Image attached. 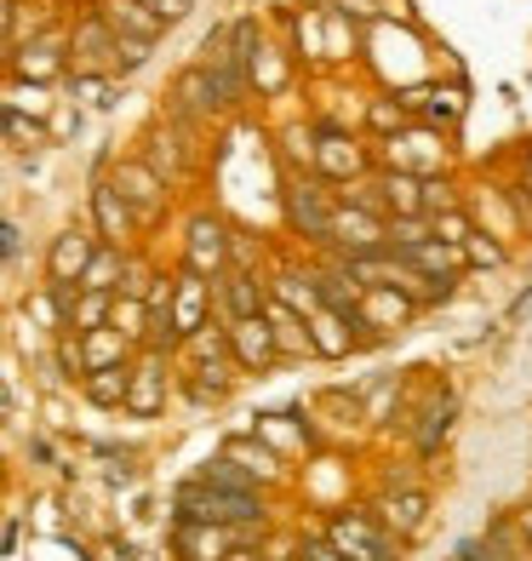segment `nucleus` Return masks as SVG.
I'll list each match as a JSON object with an SVG mask.
<instances>
[{
	"mask_svg": "<svg viewBox=\"0 0 532 561\" xmlns=\"http://www.w3.org/2000/svg\"><path fill=\"white\" fill-rule=\"evenodd\" d=\"M230 344H235V362L252 367V373H264L281 362V344H275V327L269 316H246V321H230Z\"/></svg>",
	"mask_w": 532,
	"mask_h": 561,
	"instance_id": "5",
	"label": "nucleus"
},
{
	"mask_svg": "<svg viewBox=\"0 0 532 561\" xmlns=\"http://www.w3.org/2000/svg\"><path fill=\"white\" fill-rule=\"evenodd\" d=\"M230 561H264V556H258V550H235Z\"/></svg>",
	"mask_w": 532,
	"mask_h": 561,
	"instance_id": "33",
	"label": "nucleus"
},
{
	"mask_svg": "<svg viewBox=\"0 0 532 561\" xmlns=\"http://www.w3.org/2000/svg\"><path fill=\"white\" fill-rule=\"evenodd\" d=\"M223 453H230V458H252V465H246V476H258V481H275V476H281V465H275V453L252 447V442H230Z\"/></svg>",
	"mask_w": 532,
	"mask_h": 561,
	"instance_id": "25",
	"label": "nucleus"
},
{
	"mask_svg": "<svg viewBox=\"0 0 532 561\" xmlns=\"http://www.w3.org/2000/svg\"><path fill=\"white\" fill-rule=\"evenodd\" d=\"M200 310H207V280L189 270L184 280H177V298H172V321H177V333H184V339H195L200 327H207Z\"/></svg>",
	"mask_w": 532,
	"mask_h": 561,
	"instance_id": "11",
	"label": "nucleus"
},
{
	"mask_svg": "<svg viewBox=\"0 0 532 561\" xmlns=\"http://www.w3.org/2000/svg\"><path fill=\"white\" fill-rule=\"evenodd\" d=\"M189 270L195 275L223 270V224H212V218H195L189 224Z\"/></svg>",
	"mask_w": 532,
	"mask_h": 561,
	"instance_id": "10",
	"label": "nucleus"
},
{
	"mask_svg": "<svg viewBox=\"0 0 532 561\" xmlns=\"http://www.w3.org/2000/svg\"><path fill=\"white\" fill-rule=\"evenodd\" d=\"M92 259H97V247H92L86 229H63V236L53 241V259H46V270H53V287H74V280H86Z\"/></svg>",
	"mask_w": 532,
	"mask_h": 561,
	"instance_id": "6",
	"label": "nucleus"
},
{
	"mask_svg": "<svg viewBox=\"0 0 532 561\" xmlns=\"http://www.w3.org/2000/svg\"><path fill=\"white\" fill-rule=\"evenodd\" d=\"M81 390L92 407H126V390H132V367H97L81 378Z\"/></svg>",
	"mask_w": 532,
	"mask_h": 561,
	"instance_id": "14",
	"label": "nucleus"
},
{
	"mask_svg": "<svg viewBox=\"0 0 532 561\" xmlns=\"http://www.w3.org/2000/svg\"><path fill=\"white\" fill-rule=\"evenodd\" d=\"M413 316V298L395 293V287H367V304H361V327H401Z\"/></svg>",
	"mask_w": 532,
	"mask_h": 561,
	"instance_id": "12",
	"label": "nucleus"
},
{
	"mask_svg": "<svg viewBox=\"0 0 532 561\" xmlns=\"http://www.w3.org/2000/svg\"><path fill=\"white\" fill-rule=\"evenodd\" d=\"M115 275H120V259H115V247H104V252L92 259V270H86L81 287H92V293H115Z\"/></svg>",
	"mask_w": 532,
	"mask_h": 561,
	"instance_id": "26",
	"label": "nucleus"
},
{
	"mask_svg": "<svg viewBox=\"0 0 532 561\" xmlns=\"http://www.w3.org/2000/svg\"><path fill=\"white\" fill-rule=\"evenodd\" d=\"M115 184L138 207V218H161V184H155V172H149V167H120Z\"/></svg>",
	"mask_w": 532,
	"mask_h": 561,
	"instance_id": "13",
	"label": "nucleus"
},
{
	"mask_svg": "<svg viewBox=\"0 0 532 561\" xmlns=\"http://www.w3.org/2000/svg\"><path fill=\"white\" fill-rule=\"evenodd\" d=\"M464 259H470V264H504V252H498L493 241H475V236H470V247H464Z\"/></svg>",
	"mask_w": 532,
	"mask_h": 561,
	"instance_id": "28",
	"label": "nucleus"
},
{
	"mask_svg": "<svg viewBox=\"0 0 532 561\" xmlns=\"http://www.w3.org/2000/svg\"><path fill=\"white\" fill-rule=\"evenodd\" d=\"M264 316L275 321V344H281V355H292V350H315V344H310V321H298L292 304H269Z\"/></svg>",
	"mask_w": 532,
	"mask_h": 561,
	"instance_id": "17",
	"label": "nucleus"
},
{
	"mask_svg": "<svg viewBox=\"0 0 532 561\" xmlns=\"http://www.w3.org/2000/svg\"><path fill=\"white\" fill-rule=\"evenodd\" d=\"M521 533H527V550H532V510H527V516H521Z\"/></svg>",
	"mask_w": 532,
	"mask_h": 561,
	"instance_id": "32",
	"label": "nucleus"
},
{
	"mask_svg": "<svg viewBox=\"0 0 532 561\" xmlns=\"http://www.w3.org/2000/svg\"><path fill=\"white\" fill-rule=\"evenodd\" d=\"M321 167L333 172V178H344V172H361V149L344 144V138H326V144H321Z\"/></svg>",
	"mask_w": 532,
	"mask_h": 561,
	"instance_id": "24",
	"label": "nucleus"
},
{
	"mask_svg": "<svg viewBox=\"0 0 532 561\" xmlns=\"http://www.w3.org/2000/svg\"><path fill=\"white\" fill-rule=\"evenodd\" d=\"M452 561H470V556H452Z\"/></svg>",
	"mask_w": 532,
	"mask_h": 561,
	"instance_id": "35",
	"label": "nucleus"
},
{
	"mask_svg": "<svg viewBox=\"0 0 532 561\" xmlns=\"http://www.w3.org/2000/svg\"><path fill=\"white\" fill-rule=\"evenodd\" d=\"M92 218H97V236H104L109 247L126 241V229H132V213H126L120 184H97V190H92Z\"/></svg>",
	"mask_w": 532,
	"mask_h": 561,
	"instance_id": "9",
	"label": "nucleus"
},
{
	"mask_svg": "<svg viewBox=\"0 0 532 561\" xmlns=\"http://www.w3.org/2000/svg\"><path fill=\"white\" fill-rule=\"evenodd\" d=\"M452 419H459V401H452V396H441V401L424 413V424H418V453H424V458H429V453H436V447L447 442Z\"/></svg>",
	"mask_w": 532,
	"mask_h": 561,
	"instance_id": "18",
	"label": "nucleus"
},
{
	"mask_svg": "<svg viewBox=\"0 0 532 561\" xmlns=\"http://www.w3.org/2000/svg\"><path fill=\"white\" fill-rule=\"evenodd\" d=\"M143 7H149V18H166L172 23V18L189 12V0H143Z\"/></svg>",
	"mask_w": 532,
	"mask_h": 561,
	"instance_id": "30",
	"label": "nucleus"
},
{
	"mask_svg": "<svg viewBox=\"0 0 532 561\" xmlns=\"http://www.w3.org/2000/svg\"><path fill=\"white\" fill-rule=\"evenodd\" d=\"M281 298L292 304L298 316L326 310V298H321V280H315V275H281Z\"/></svg>",
	"mask_w": 532,
	"mask_h": 561,
	"instance_id": "21",
	"label": "nucleus"
},
{
	"mask_svg": "<svg viewBox=\"0 0 532 561\" xmlns=\"http://www.w3.org/2000/svg\"><path fill=\"white\" fill-rule=\"evenodd\" d=\"M333 241L349 252V259H367V252H378V247L390 241V224H378V218H367L361 207H355V213H338L333 218Z\"/></svg>",
	"mask_w": 532,
	"mask_h": 561,
	"instance_id": "8",
	"label": "nucleus"
},
{
	"mask_svg": "<svg viewBox=\"0 0 532 561\" xmlns=\"http://www.w3.org/2000/svg\"><path fill=\"white\" fill-rule=\"evenodd\" d=\"M172 545L184 561H230L241 545H246V533H230V527H218V522H177L172 527Z\"/></svg>",
	"mask_w": 532,
	"mask_h": 561,
	"instance_id": "4",
	"label": "nucleus"
},
{
	"mask_svg": "<svg viewBox=\"0 0 532 561\" xmlns=\"http://www.w3.org/2000/svg\"><path fill=\"white\" fill-rule=\"evenodd\" d=\"M281 561H310V556H303V550H292V556H281Z\"/></svg>",
	"mask_w": 532,
	"mask_h": 561,
	"instance_id": "34",
	"label": "nucleus"
},
{
	"mask_svg": "<svg viewBox=\"0 0 532 561\" xmlns=\"http://www.w3.org/2000/svg\"><path fill=\"white\" fill-rule=\"evenodd\" d=\"M326 539H333L349 561H401V545L367 516V510H344V516L326 527Z\"/></svg>",
	"mask_w": 532,
	"mask_h": 561,
	"instance_id": "3",
	"label": "nucleus"
},
{
	"mask_svg": "<svg viewBox=\"0 0 532 561\" xmlns=\"http://www.w3.org/2000/svg\"><path fill=\"white\" fill-rule=\"evenodd\" d=\"M104 18L115 23L120 35H132V41H155V23H161V18H143V12H138V0H126V7H109Z\"/></svg>",
	"mask_w": 532,
	"mask_h": 561,
	"instance_id": "22",
	"label": "nucleus"
},
{
	"mask_svg": "<svg viewBox=\"0 0 532 561\" xmlns=\"http://www.w3.org/2000/svg\"><path fill=\"white\" fill-rule=\"evenodd\" d=\"M424 504H429V499H424V493L413 488V493H401V499H390V510H384V522H390V527H401V533H418V527H424Z\"/></svg>",
	"mask_w": 532,
	"mask_h": 561,
	"instance_id": "23",
	"label": "nucleus"
},
{
	"mask_svg": "<svg viewBox=\"0 0 532 561\" xmlns=\"http://www.w3.org/2000/svg\"><path fill=\"white\" fill-rule=\"evenodd\" d=\"M161 385H166L161 362H143V367H132V390H126V413L149 419V413L161 407Z\"/></svg>",
	"mask_w": 532,
	"mask_h": 561,
	"instance_id": "15",
	"label": "nucleus"
},
{
	"mask_svg": "<svg viewBox=\"0 0 532 561\" xmlns=\"http://www.w3.org/2000/svg\"><path fill=\"white\" fill-rule=\"evenodd\" d=\"M177 522H218V527H264V499L252 488H218V481L195 476L177 488Z\"/></svg>",
	"mask_w": 532,
	"mask_h": 561,
	"instance_id": "1",
	"label": "nucleus"
},
{
	"mask_svg": "<svg viewBox=\"0 0 532 561\" xmlns=\"http://www.w3.org/2000/svg\"><path fill=\"white\" fill-rule=\"evenodd\" d=\"M149 58V41H132V35H120L109 18H92L81 41H74V69L92 75V69H138Z\"/></svg>",
	"mask_w": 532,
	"mask_h": 561,
	"instance_id": "2",
	"label": "nucleus"
},
{
	"mask_svg": "<svg viewBox=\"0 0 532 561\" xmlns=\"http://www.w3.org/2000/svg\"><path fill=\"white\" fill-rule=\"evenodd\" d=\"M372 121H378V126H395V121H401V110H395V104H378V110H372Z\"/></svg>",
	"mask_w": 532,
	"mask_h": 561,
	"instance_id": "31",
	"label": "nucleus"
},
{
	"mask_svg": "<svg viewBox=\"0 0 532 561\" xmlns=\"http://www.w3.org/2000/svg\"><path fill=\"white\" fill-rule=\"evenodd\" d=\"M269 298L252 275H230V321H246V316H264Z\"/></svg>",
	"mask_w": 532,
	"mask_h": 561,
	"instance_id": "20",
	"label": "nucleus"
},
{
	"mask_svg": "<svg viewBox=\"0 0 532 561\" xmlns=\"http://www.w3.org/2000/svg\"><path fill=\"white\" fill-rule=\"evenodd\" d=\"M349 316H338V310H315L310 316V344H315V355H349Z\"/></svg>",
	"mask_w": 532,
	"mask_h": 561,
	"instance_id": "16",
	"label": "nucleus"
},
{
	"mask_svg": "<svg viewBox=\"0 0 532 561\" xmlns=\"http://www.w3.org/2000/svg\"><path fill=\"white\" fill-rule=\"evenodd\" d=\"M7 133H12V144H41V126H30V121H23L18 110L7 115Z\"/></svg>",
	"mask_w": 532,
	"mask_h": 561,
	"instance_id": "29",
	"label": "nucleus"
},
{
	"mask_svg": "<svg viewBox=\"0 0 532 561\" xmlns=\"http://www.w3.org/2000/svg\"><path fill=\"white\" fill-rule=\"evenodd\" d=\"M436 236L452 241V247H470V224H464V213H436Z\"/></svg>",
	"mask_w": 532,
	"mask_h": 561,
	"instance_id": "27",
	"label": "nucleus"
},
{
	"mask_svg": "<svg viewBox=\"0 0 532 561\" xmlns=\"http://www.w3.org/2000/svg\"><path fill=\"white\" fill-rule=\"evenodd\" d=\"M86 367H126V333H115V327H97V333H86Z\"/></svg>",
	"mask_w": 532,
	"mask_h": 561,
	"instance_id": "19",
	"label": "nucleus"
},
{
	"mask_svg": "<svg viewBox=\"0 0 532 561\" xmlns=\"http://www.w3.org/2000/svg\"><path fill=\"white\" fill-rule=\"evenodd\" d=\"M287 218H292V229H303L310 241H333V207H326V195L315 190V184H292L287 190Z\"/></svg>",
	"mask_w": 532,
	"mask_h": 561,
	"instance_id": "7",
	"label": "nucleus"
}]
</instances>
